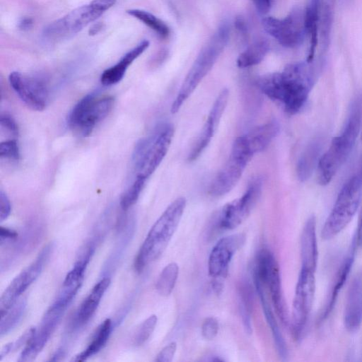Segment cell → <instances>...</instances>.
Returning a JSON list of instances; mask_svg holds the SVG:
<instances>
[{
  "label": "cell",
  "instance_id": "obj_1",
  "mask_svg": "<svg viewBox=\"0 0 362 362\" xmlns=\"http://www.w3.org/2000/svg\"><path fill=\"white\" fill-rule=\"evenodd\" d=\"M324 57L312 62L287 64L281 71L267 74L257 81L259 89L277 103L288 115H296L305 105L321 71Z\"/></svg>",
  "mask_w": 362,
  "mask_h": 362
},
{
  "label": "cell",
  "instance_id": "obj_2",
  "mask_svg": "<svg viewBox=\"0 0 362 362\" xmlns=\"http://www.w3.org/2000/svg\"><path fill=\"white\" fill-rule=\"evenodd\" d=\"M361 127V108L358 99L350 107L340 134L334 137L327 150L320 156L317 166V180L320 185L329 184L349 158Z\"/></svg>",
  "mask_w": 362,
  "mask_h": 362
},
{
  "label": "cell",
  "instance_id": "obj_3",
  "mask_svg": "<svg viewBox=\"0 0 362 362\" xmlns=\"http://www.w3.org/2000/svg\"><path fill=\"white\" fill-rule=\"evenodd\" d=\"M185 206V198H177L154 223L136 257L134 267L137 272H142L163 253L178 227Z\"/></svg>",
  "mask_w": 362,
  "mask_h": 362
},
{
  "label": "cell",
  "instance_id": "obj_4",
  "mask_svg": "<svg viewBox=\"0 0 362 362\" xmlns=\"http://www.w3.org/2000/svg\"><path fill=\"white\" fill-rule=\"evenodd\" d=\"M362 202V156L357 169L341 188L321 230L325 240L340 233L351 221Z\"/></svg>",
  "mask_w": 362,
  "mask_h": 362
},
{
  "label": "cell",
  "instance_id": "obj_5",
  "mask_svg": "<svg viewBox=\"0 0 362 362\" xmlns=\"http://www.w3.org/2000/svg\"><path fill=\"white\" fill-rule=\"evenodd\" d=\"M229 34L228 24L221 25L200 51L172 104V113L178 112L182 104L212 69L228 41Z\"/></svg>",
  "mask_w": 362,
  "mask_h": 362
},
{
  "label": "cell",
  "instance_id": "obj_6",
  "mask_svg": "<svg viewBox=\"0 0 362 362\" xmlns=\"http://www.w3.org/2000/svg\"><path fill=\"white\" fill-rule=\"evenodd\" d=\"M173 134V126L164 123L157 126L150 135L136 144L132 162L136 176L147 180L151 175L165 156Z\"/></svg>",
  "mask_w": 362,
  "mask_h": 362
},
{
  "label": "cell",
  "instance_id": "obj_7",
  "mask_svg": "<svg viewBox=\"0 0 362 362\" xmlns=\"http://www.w3.org/2000/svg\"><path fill=\"white\" fill-rule=\"evenodd\" d=\"M114 98L99 97L94 93L83 96L73 107L67 117V124L79 136L86 137L111 111Z\"/></svg>",
  "mask_w": 362,
  "mask_h": 362
},
{
  "label": "cell",
  "instance_id": "obj_8",
  "mask_svg": "<svg viewBox=\"0 0 362 362\" xmlns=\"http://www.w3.org/2000/svg\"><path fill=\"white\" fill-rule=\"evenodd\" d=\"M253 279L269 289L275 312L284 325L289 323L288 312L284 297L279 264L273 253L261 250L255 261Z\"/></svg>",
  "mask_w": 362,
  "mask_h": 362
},
{
  "label": "cell",
  "instance_id": "obj_9",
  "mask_svg": "<svg viewBox=\"0 0 362 362\" xmlns=\"http://www.w3.org/2000/svg\"><path fill=\"white\" fill-rule=\"evenodd\" d=\"M253 156L243 135L238 137L233 142L227 161L210 185V194L221 197L228 193L238 182Z\"/></svg>",
  "mask_w": 362,
  "mask_h": 362
},
{
  "label": "cell",
  "instance_id": "obj_10",
  "mask_svg": "<svg viewBox=\"0 0 362 362\" xmlns=\"http://www.w3.org/2000/svg\"><path fill=\"white\" fill-rule=\"evenodd\" d=\"M316 269L300 264L296 285L291 312V329L293 337L302 336L311 313L315 293Z\"/></svg>",
  "mask_w": 362,
  "mask_h": 362
},
{
  "label": "cell",
  "instance_id": "obj_11",
  "mask_svg": "<svg viewBox=\"0 0 362 362\" xmlns=\"http://www.w3.org/2000/svg\"><path fill=\"white\" fill-rule=\"evenodd\" d=\"M262 25L269 35L286 48L298 47L307 38L305 9L300 7L293 8L283 18L264 17Z\"/></svg>",
  "mask_w": 362,
  "mask_h": 362
},
{
  "label": "cell",
  "instance_id": "obj_12",
  "mask_svg": "<svg viewBox=\"0 0 362 362\" xmlns=\"http://www.w3.org/2000/svg\"><path fill=\"white\" fill-rule=\"evenodd\" d=\"M262 189V178L258 177L253 179L240 197L223 206L218 216L219 227L233 230L245 221L258 202Z\"/></svg>",
  "mask_w": 362,
  "mask_h": 362
},
{
  "label": "cell",
  "instance_id": "obj_13",
  "mask_svg": "<svg viewBox=\"0 0 362 362\" xmlns=\"http://www.w3.org/2000/svg\"><path fill=\"white\" fill-rule=\"evenodd\" d=\"M103 13L90 3L83 5L49 23L44 28L43 35L47 39L57 40L76 34Z\"/></svg>",
  "mask_w": 362,
  "mask_h": 362
},
{
  "label": "cell",
  "instance_id": "obj_14",
  "mask_svg": "<svg viewBox=\"0 0 362 362\" xmlns=\"http://www.w3.org/2000/svg\"><path fill=\"white\" fill-rule=\"evenodd\" d=\"M52 250V245H47L35 260L23 269L10 283L0 298V313L3 315L16 302L18 297L40 275Z\"/></svg>",
  "mask_w": 362,
  "mask_h": 362
},
{
  "label": "cell",
  "instance_id": "obj_15",
  "mask_svg": "<svg viewBox=\"0 0 362 362\" xmlns=\"http://www.w3.org/2000/svg\"><path fill=\"white\" fill-rule=\"evenodd\" d=\"M8 81L18 98L29 108L42 111L46 107L48 90L42 79L13 71L9 74Z\"/></svg>",
  "mask_w": 362,
  "mask_h": 362
},
{
  "label": "cell",
  "instance_id": "obj_16",
  "mask_svg": "<svg viewBox=\"0 0 362 362\" xmlns=\"http://www.w3.org/2000/svg\"><path fill=\"white\" fill-rule=\"evenodd\" d=\"M66 308V306L54 302L52 303L45 313L39 327L36 328L34 334L23 350L18 361H32L36 358L56 329Z\"/></svg>",
  "mask_w": 362,
  "mask_h": 362
},
{
  "label": "cell",
  "instance_id": "obj_17",
  "mask_svg": "<svg viewBox=\"0 0 362 362\" xmlns=\"http://www.w3.org/2000/svg\"><path fill=\"white\" fill-rule=\"evenodd\" d=\"M245 241V236L243 233L233 234L221 238L209 254V276L218 279L226 277L233 255L243 245Z\"/></svg>",
  "mask_w": 362,
  "mask_h": 362
},
{
  "label": "cell",
  "instance_id": "obj_18",
  "mask_svg": "<svg viewBox=\"0 0 362 362\" xmlns=\"http://www.w3.org/2000/svg\"><path fill=\"white\" fill-rule=\"evenodd\" d=\"M228 96V90L224 88L216 98L202 131L187 156L189 162L197 159L211 141L226 107Z\"/></svg>",
  "mask_w": 362,
  "mask_h": 362
},
{
  "label": "cell",
  "instance_id": "obj_19",
  "mask_svg": "<svg viewBox=\"0 0 362 362\" xmlns=\"http://www.w3.org/2000/svg\"><path fill=\"white\" fill-rule=\"evenodd\" d=\"M346 329L356 332L362 324V269L352 280L347 293L344 311Z\"/></svg>",
  "mask_w": 362,
  "mask_h": 362
},
{
  "label": "cell",
  "instance_id": "obj_20",
  "mask_svg": "<svg viewBox=\"0 0 362 362\" xmlns=\"http://www.w3.org/2000/svg\"><path fill=\"white\" fill-rule=\"evenodd\" d=\"M149 47V41L144 40L128 51L114 66L105 69L100 76L103 85L110 86L119 83L124 76L128 66Z\"/></svg>",
  "mask_w": 362,
  "mask_h": 362
},
{
  "label": "cell",
  "instance_id": "obj_21",
  "mask_svg": "<svg viewBox=\"0 0 362 362\" xmlns=\"http://www.w3.org/2000/svg\"><path fill=\"white\" fill-rule=\"evenodd\" d=\"M110 284V278L105 277L95 285L76 311L72 321L73 327H82L90 319Z\"/></svg>",
  "mask_w": 362,
  "mask_h": 362
},
{
  "label": "cell",
  "instance_id": "obj_22",
  "mask_svg": "<svg viewBox=\"0 0 362 362\" xmlns=\"http://www.w3.org/2000/svg\"><path fill=\"white\" fill-rule=\"evenodd\" d=\"M318 259L316 218L310 216L305 223L300 236L301 264L317 269Z\"/></svg>",
  "mask_w": 362,
  "mask_h": 362
},
{
  "label": "cell",
  "instance_id": "obj_23",
  "mask_svg": "<svg viewBox=\"0 0 362 362\" xmlns=\"http://www.w3.org/2000/svg\"><path fill=\"white\" fill-rule=\"evenodd\" d=\"M256 291L260 299V303L263 309L267 322L272 334L276 349L279 356L283 359H286L288 356V349L285 340L279 329L277 321L274 317L273 310L268 301L265 286L259 281L254 280Z\"/></svg>",
  "mask_w": 362,
  "mask_h": 362
},
{
  "label": "cell",
  "instance_id": "obj_24",
  "mask_svg": "<svg viewBox=\"0 0 362 362\" xmlns=\"http://www.w3.org/2000/svg\"><path fill=\"white\" fill-rule=\"evenodd\" d=\"M279 123L272 120L253 128L243 136L250 150L255 155L268 147L279 134Z\"/></svg>",
  "mask_w": 362,
  "mask_h": 362
},
{
  "label": "cell",
  "instance_id": "obj_25",
  "mask_svg": "<svg viewBox=\"0 0 362 362\" xmlns=\"http://www.w3.org/2000/svg\"><path fill=\"white\" fill-rule=\"evenodd\" d=\"M305 27L309 48L306 60L312 62L315 59L316 49L319 45L320 0H310L305 8Z\"/></svg>",
  "mask_w": 362,
  "mask_h": 362
},
{
  "label": "cell",
  "instance_id": "obj_26",
  "mask_svg": "<svg viewBox=\"0 0 362 362\" xmlns=\"http://www.w3.org/2000/svg\"><path fill=\"white\" fill-rule=\"evenodd\" d=\"M322 141L321 138L312 141L300 154L296 165V174L299 180H307L317 166L320 158Z\"/></svg>",
  "mask_w": 362,
  "mask_h": 362
},
{
  "label": "cell",
  "instance_id": "obj_27",
  "mask_svg": "<svg viewBox=\"0 0 362 362\" xmlns=\"http://www.w3.org/2000/svg\"><path fill=\"white\" fill-rule=\"evenodd\" d=\"M335 1L320 0L319 44L322 56H325L329 44Z\"/></svg>",
  "mask_w": 362,
  "mask_h": 362
},
{
  "label": "cell",
  "instance_id": "obj_28",
  "mask_svg": "<svg viewBox=\"0 0 362 362\" xmlns=\"http://www.w3.org/2000/svg\"><path fill=\"white\" fill-rule=\"evenodd\" d=\"M356 248L357 247L356 245L352 241L351 250H350L349 253L344 260L337 274L334 284L332 287L331 294L329 296V299L325 306V311L322 315V318L326 317L327 315H329V312H331L332 308L338 296V293L340 291L341 288H342L344 282L346 281L349 274L350 270L351 269L354 261L355 252L356 250Z\"/></svg>",
  "mask_w": 362,
  "mask_h": 362
},
{
  "label": "cell",
  "instance_id": "obj_29",
  "mask_svg": "<svg viewBox=\"0 0 362 362\" xmlns=\"http://www.w3.org/2000/svg\"><path fill=\"white\" fill-rule=\"evenodd\" d=\"M269 47L267 40L255 41L239 54L237 66L239 68H248L259 64L269 52Z\"/></svg>",
  "mask_w": 362,
  "mask_h": 362
},
{
  "label": "cell",
  "instance_id": "obj_30",
  "mask_svg": "<svg viewBox=\"0 0 362 362\" xmlns=\"http://www.w3.org/2000/svg\"><path fill=\"white\" fill-rule=\"evenodd\" d=\"M111 332L112 321L110 319H106L97 328L91 342L88 344L87 348L79 354L76 355L72 360L74 361H83L97 354L105 346Z\"/></svg>",
  "mask_w": 362,
  "mask_h": 362
},
{
  "label": "cell",
  "instance_id": "obj_31",
  "mask_svg": "<svg viewBox=\"0 0 362 362\" xmlns=\"http://www.w3.org/2000/svg\"><path fill=\"white\" fill-rule=\"evenodd\" d=\"M93 252L94 247L92 245H87L82 250L73 268L66 274L63 286L82 284L86 269Z\"/></svg>",
  "mask_w": 362,
  "mask_h": 362
},
{
  "label": "cell",
  "instance_id": "obj_32",
  "mask_svg": "<svg viewBox=\"0 0 362 362\" xmlns=\"http://www.w3.org/2000/svg\"><path fill=\"white\" fill-rule=\"evenodd\" d=\"M129 16L141 21L153 30L161 38H165L170 33V29L164 21L152 14L151 13L137 8H132L126 11Z\"/></svg>",
  "mask_w": 362,
  "mask_h": 362
},
{
  "label": "cell",
  "instance_id": "obj_33",
  "mask_svg": "<svg viewBox=\"0 0 362 362\" xmlns=\"http://www.w3.org/2000/svg\"><path fill=\"white\" fill-rule=\"evenodd\" d=\"M179 274V267L175 262L167 264L161 271L156 284L157 292L162 296H169L175 286Z\"/></svg>",
  "mask_w": 362,
  "mask_h": 362
},
{
  "label": "cell",
  "instance_id": "obj_34",
  "mask_svg": "<svg viewBox=\"0 0 362 362\" xmlns=\"http://www.w3.org/2000/svg\"><path fill=\"white\" fill-rule=\"evenodd\" d=\"M26 307L24 298L18 300L8 311L1 315L0 334L4 336L10 332L21 320Z\"/></svg>",
  "mask_w": 362,
  "mask_h": 362
},
{
  "label": "cell",
  "instance_id": "obj_35",
  "mask_svg": "<svg viewBox=\"0 0 362 362\" xmlns=\"http://www.w3.org/2000/svg\"><path fill=\"white\" fill-rule=\"evenodd\" d=\"M240 313L246 332H252L251 313L252 305V289L247 282H244L239 288Z\"/></svg>",
  "mask_w": 362,
  "mask_h": 362
},
{
  "label": "cell",
  "instance_id": "obj_36",
  "mask_svg": "<svg viewBox=\"0 0 362 362\" xmlns=\"http://www.w3.org/2000/svg\"><path fill=\"white\" fill-rule=\"evenodd\" d=\"M146 179L136 176L132 185L122 194L120 199V206L123 210H127L137 201Z\"/></svg>",
  "mask_w": 362,
  "mask_h": 362
},
{
  "label": "cell",
  "instance_id": "obj_37",
  "mask_svg": "<svg viewBox=\"0 0 362 362\" xmlns=\"http://www.w3.org/2000/svg\"><path fill=\"white\" fill-rule=\"evenodd\" d=\"M157 323V316L152 315L146 319L138 327L134 334L133 341L136 346L144 344L155 329Z\"/></svg>",
  "mask_w": 362,
  "mask_h": 362
},
{
  "label": "cell",
  "instance_id": "obj_38",
  "mask_svg": "<svg viewBox=\"0 0 362 362\" xmlns=\"http://www.w3.org/2000/svg\"><path fill=\"white\" fill-rule=\"evenodd\" d=\"M35 329L36 327H30L24 332V333L16 341L5 344L0 352V360L11 352L17 351L23 345L27 344L34 334Z\"/></svg>",
  "mask_w": 362,
  "mask_h": 362
},
{
  "label": "cell",
  "instance_id": "obj_39",
  "mask_svg": "<svg viewBox=\"0 0 362 362\" xmlns=\"http://www.w3.org/2000/svg\"><path fill=\"white\" fill-rule=\"evenodd\" d=\"M0 158L13 162L19 160L20 151L16 140L11 139L0 144Z\"/></svg>",
  "mask_w": 362,
  "mask_h": 362
},
{
  "label": "cell",
  "instance_id": "obj_40",
  "mask_svg": "<svg viewBox=\"0 0 362 362\" xmlns=\"http://www.w3.org/2000/svg\"><path fill=\"white\" fill-rule=\"evenodd\" d=\"M202 334L206 340H213L218 332V322L214 317H206L202 325Z\"/></svg>",
  "mask_w": 362,
  "mask_h": 362
},
{
  "label": "cell",
  "instance_id": "obj_41",
  "mask_svg": "<svg viewBox=\"0 0 362 362\" xmlns=\"http://www.w3.org/2000/svg\"><path fill=\"white\" fill-rule=\"evenodd\" d=\"M176 349L177 344L175 341L170 342L160 350L155 361L156 362H170L175 356Z\"/></svg>",
  "mask_w": 362,
  "mask_h": 362
},
{
  "label": "cell",
  "instance_id": "obj_42",
  "mask_svg": "<svg viewBox=\"0 0 362 362\" xmlns=\"http://www.w3.org/2000/svg\"><path fill=\"white\" fill-rule=\"evenodd\" d=\"M1 129L6 130L11 135L16 136L18 134V127L14 119L8 115H1L0 117Z\"/></svg>",
  "mask_w": 362,
  "mask_h": 362
},
{
  "label": "cell",
  "instance_id": "obj_43",
  "mask_svg": "<svg viewBox=\"0 0 362 362\" xmlns=\"http://www.w3.org/2000/svg\"><path fill=\"white\" fill-rule=\"evenodd\" d=\"M11 210V202L6 193L0 192V221L2 222L8 218Z\"/></svg>",
  "mask_w": 362,
  "mask_h": 362
},
{
  "label": "cell",
  "instance_id": "obj_44",
  "mask_svg": "<svg viewBox=\"0 0 362 362\" xmlns=\"http://www.w3.org/2000/svg\"><path fill=\"white\" fill-rule=\"evenodd\" d=\"M18 237V233L15 230L1 227L0 228V243L1 245L4 244V243H6L7 241L13 240L16 239Z\"/></svg>",
  "mask_w": 362,
  "mask_h": 362
},
{
  "label": "cell",
  "instance_id": "obj_45",
  "mask_svg": "<svg viewBox=\"0 0 362 362\" xmlns=\"http://www.w3.org/2000/svg\"><path fill=\"white\" fill-rule=\"evenodd\" d=\"M116 1L117 0H93L90 3L96 8L105 13L113 6Z\"/></svg>",
  "mask_w": 362,
  "mask_h": 362
},
{
  "label": "cell",
  "instance_id": "obj_46",
  "mask_svg": "<svg viewBox=\"0 0 362 362\" xmlns=\"http://www.w3.org/2000/svg\"><path fill=\"white\" fill-rule=\"evenodd\" d=\"M353 242L355 243L357 247L362 246V205L359 214L358 226L353 239Z\"/></svg>",
  "mask_w": 362,
  "mask_h": 362
},
{
  "label": "cell",
  "instance_id": "obj_47",
  "mask_svg": "<svg viewBox=\"0 0 362 362\" xmlns=\"http://www.w3.org/2000/svg\"><path fill=\"white\" fill-rule=\"evenodd\" d=\"M258 12L261 14L267 13L271 6L272 0H252Z\"/></svg>",
  "mask_w": 362,
  "mask_h": 362
},
{
  "label": "cell",
  "instance_id": "obj_48",
  "mask_svg": "<svg viewBox=\"0 0 362 362\" xmlns=\"http://www.w3.org/2000/svg\"><path fill=\"white\" fill-rule=\"evenodd\" d=\"M33 25V21L31 18L24 17L22 18L18 24V27L20 30L26 31L30 30Z\"/></svg>",
  "mask_w": 362,
  "mask_h": 362
},
{
  "label": "cell",
  "instance_id": "obj_49",
  "mask_svg": "<svg viewBox=\"0 0 362 362\" xmlns=\"http://www.w3.org/2000/svg\"><path fill=\"white\" fill-rule=\"evenodd\" d=\"M103 28V24L102 23H97L93 24L90 29L88 30V35L93 36L97 35Z\"/></svg>",
  "mask_w": 362,
  "mask_h": 362
},
{
  "label": "cell",
  "instance_id": "obj_50",
  "mask_svg": "<svg viewBox=\"0 0 362 362\" xmlns=\"http://www.w3.org/2000/svg\"><path fill=\"white\" fill-rule=\"evenodd\" d=\"M212 288L216 294L221 293L223 289V284L220 279H214L212 281Z\"/></svg>",
  "mask_w": 362,
  "mask_h": 362
},
{
  "label": "cell",
  "instance_id": "obj_51",
  "mask_svg": "<svg viewBox=\"0 0 362 362\" xmlns=\"http://www.w3.org/2000/svg\"><path fill=\"white\" fill-rule=\"evenodd\" d=\"M64 356V351L62 349H59L52 356V358L50 359V361H56L61 360L62 357Z\"/></svg>",
  "mask_w": 362,
  "mask_h": 362
},
{
  "label": "cell",
  "instance_id": "obj_52",
  "mask_svg": "<svg viewBox=\"0 0 362 362\" xmlns=\"http://www.w3.org/2000/svg\"><path fill=\"white\" fill-rule=\"evenodd\" d=\"M361 139H362V122H361Z\"/></svg>",
  "mask_w": 362,
  "mask_h": 362
}]
</instances>
